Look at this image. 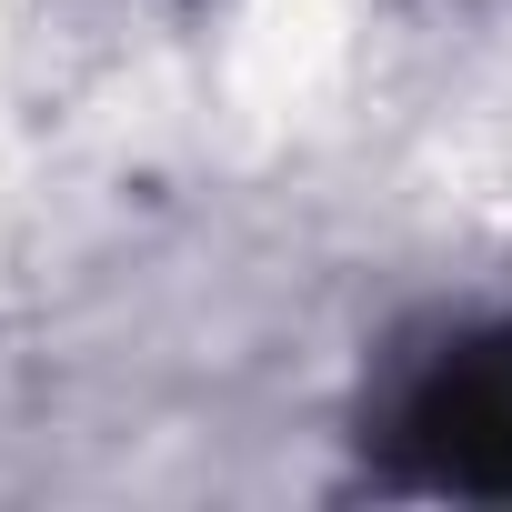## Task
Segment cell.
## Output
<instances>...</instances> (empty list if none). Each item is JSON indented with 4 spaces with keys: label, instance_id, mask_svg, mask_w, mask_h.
<instances>
[{
    "label": "cell",
    "instance_id": "6da1fadb",
    "mask_svg": "<svg viewBox=\"0 0 512 512\" xmlns=\"http://www.w3.org/2000/svg\"><path fill=\"white\" fill-rule=\"evenodd\" d=\"M392 472L422 492L512 502V332L442 352L392 412Z\"/></svg>",
    "mask_w": 512,
    "mask_h": 512
}]
</instances>
